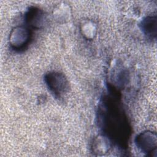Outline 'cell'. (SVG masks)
I'll list each match as a JSON object with an SVG mask.
<instances>
[{"label":"cell","instance_id":"cell-7","mask_svg":"<svg viewBox=\"0 0 157 157\" xmlns=\"http://www.w3.org/2000/svg\"><path fill=\"white\" fill-rule=\"evenodd\" d=\"M81 31L83 35L88 39H91L96 35V28L91 21H86L82 25Z\"/></svg>","mask_w":157,"mask_h":157},{"label":"cell","instance_id":"cell-5","mask_svg":"<svg viewBox=\"0 0 157 157\" xmlns=\"http://www.w3.org/2000/svg\"><path fill=\"white\" fill-rule=\"evenodd\" d=\"M25 20L28 25L33 28L39 29L45 22V15L42 10L36 7H31L25 14Z\"/></svg>","mask_w":157,"mask_h":157},{"label":"cell","instance_id":"cell-6","mask_svg":"<svg viewBox=\"0 0 157 157\" xmlns=\"http://www.w3.org/2000/svg\"><path fill=\"white\" fill-rule=\"evenodd\" d=\"M156 15H149L141 21L140 26L142 31L150 39H155L156 37Z\"/></svg>","mask_w":157,"mask_h":157},{"label":"cell","instance_id":"cell-3","mask_svg":"<svg viewBox=\"0 0 157 157\" xmlns=\"http://www.w3.org/2000/svg\"><path fill=\"white\" fill-rule=\"evenodd\" d=\"M44 79L48 89L56 96H61L67 90L68 81L62 73L50 72L45 75Z\"/></svg>","mask_w":157,"mask_h":157},{"label":"cell","instance_id":"cell-2","mask_svg":"<svg viewBox=\"0 0 157 157\" xmlns=\"http://www.w3.org/2000/svg\"><path fill=\"white\" fill-rule=\"evenodd\" d=\"M31 39L30 29L23 26H18L11 31L9 36V44L13 50L20 51L28 45Z\"/></svg>","mask_w":157,"mask_h":157},{"label":"cell","instance_id":"cell-1","mask_svg":"<svg viewBox=\"0 0 157 157\" xmlns=\"http://www.w3.org/2000/svg\"><path fill=\"white\" fill-rule=\"evenodd\" d=\"M98 123L108 139L119 145H126L130 127L117 99L110 96L103 98L98 109Z\"/></svg>","mask_w":157,"mask_h":157},{"label":"cell","instance_id":"cell-4","mask_svg":"<svg viewBox=\"0 0 157 157\" xmlns=\"http://www.w3.org/2000/svg\"><path fill=\"white\" fill-rule=\"evenodd\" d=\"M135 144L136 147L142 152L153 153L156 149V134L151 131H143L136 137Z\"/></svg>","mask_w":157,"mask_h":157}]
</instances>
